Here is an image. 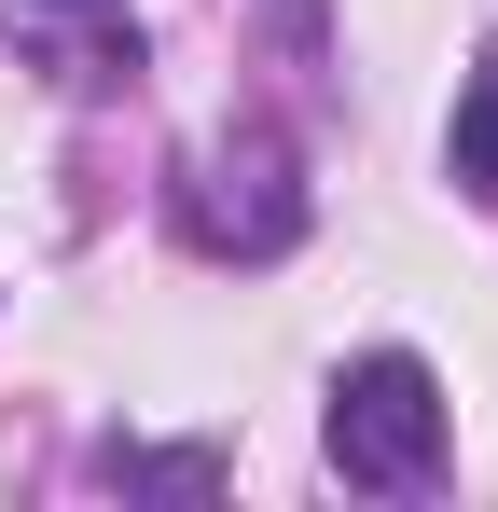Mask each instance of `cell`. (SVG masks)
I'll list each match as a JSON object with an SVG mask.
<instances>
[{
	"instance_id": "2",
	"label": "cell",
	"mask_w": 498,
	"mask_h": 512,
	"mask_svg": "<svg viewBox=\"0 0 498 512\" xmlns=\"http://www.w3.org/2000/svg\"><path fill=\"white\" fill-rule=\"evenodd\" d=\"M457 194L498 208V42L471 56V84H457Z\"/></svg>"
},
{
	"instance_id": "1",
	"label": "cell",
	"mask_w": 498,
	"mask_h": 512,
	"mask_svg": "<svg viewBox=\"0 0 498 512\" xmlns=\"http://www.w3.org/2000/svg\"><path fill=\"white\" fill-rule=\"evenodd\" d=\"M332 471L346 485H429L443 471V374L415 346H374L332 374Z\"/></svg>"
},
{
	"instance_id": "3",
	"label": "cell",
	"mask_w": 498,
	"mask_h": 512,
	"mask_svg": "<svg viewBox=\"0 0 498 512\" xmlns=\"http://www.w3.org/2000/svg\"><path fill=\"white\" fill-rule=\"evenodd\" d=\"M125 485H166V499H194V485H222V457H111Z\"/></svg>"
}]
</instances>
